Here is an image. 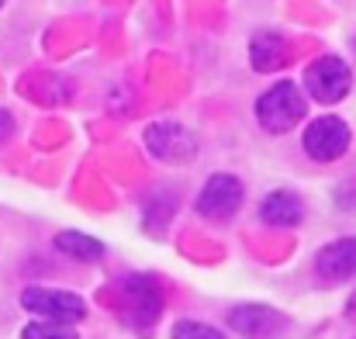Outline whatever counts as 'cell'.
<instances>
[{"label":"cell","instance_id":"obj_1","mask_svg":"<svg viewBox=\"0 0 356 339\" xmlns=\"http://www.w3.org/2000/svg\"><path fill=\"white\" fill-rule=\"evenodd\" d=\"M308 114V101H305V94L291 84V80H280L277 87H270L263 97H259V104H256V118H259V125L266 128V132H291L301 118Z\"/></svg>","mask_w":356,"mask_h":339},{"label":"cell","instance_id":"obj_2","mask_svg":"<svg viewBox=\"0 0 356 339\" xmlns=\"http://www.w3.org/2000/svg\"><path fill=\"white\" fill-rule=\"evenodd\" d=\"M350 84H353L350 66H346L339 56H322V59H315V63L308 66V73H305V87H308V94H312L318 104H336V101H343V97L350 94Z\"/></svg>","mask_w":356,"mask_h":339},{"label":"cell","instance_id":"obj_3","mask_svg":"<svg viewBox=\"0 0 356 339\" xmlns=\"http://www.w3.org/2000/svg\"><path fill=\"white\" fill-rule=\"evenodd\" d=\"M21 305L35 315H45L59 326H70V322H80L87 315V301L73 291H52V287H28L21 294Z\"/></svg>","mask_w":356,"mask_h":339},{"label":"cell","instance_id":"obj_4","mask_svg":"<svg viewBox=\"0 0 356 339\" xmlns=\"http://www.w3.org/2000/svg\"><path fill=\"white\" fill-rule=\"evenodd\" d=\"M346 149H350V125L343 118L325 114L305 128V152L308 156L329 163V159H339Z\"/></svg>","mask_w":356,"mask_h":339},{"label":"cell","instance_id":"obj_5","mask_svg":"<svg viewBox=\"0 0 356 339\" xmlns=\"http://www.w3.org/2000/svg\"><path fill=\"white\" fill-rule=\"evenodd\" d=\"M242 205V184L232 173H215L197 194V212L208 222H229Z\"/></svg>","mask_w":356,"mask_h":339},{"label":"cell","instance_id":"obj_6","mask_svg":"<svg viewBox=\"0 0 356 339\" xmlns=\"http://www.w3.org/2000/svg\"><path fill=\"white\" fill-rule=\"evenodd\" d=\"M315 274L325 284H343L356 274V239H336L315 256Z\"/></svg>","mask_w":356,"mask_h":339},{"label":"cell","instance_id":"obj_7","mask_svg":"<svg viewBox=\"0 0 356 339\" xmlns=\"http://www.w3.org/2000/svg\"><path fill=\"white\" fill-rule=\"evenodd\" d=\"M229 326L245 339H273L284 329V315H277L273 308H263V305H242L229 315Z\"/></svg>","mask_w":356,"mask_h":339},{"label":"cell","instance_id":"obj_8","mask_svg":"<svg viewBox=\"0 0 356 339\" xmlns=\"http://www.w3.org/2000/svg\"><path fill=\"white\" fill-rule=\"evenodd\" d=\"M145 142H149V149L159 159H187L194 152V139L180 125H166V128L163 125H152L149 135H145Z\"/></svg>","mask_w":356,"mask_h":339},{"label":"cell","instance_id":"obj_9","mask_svg":"<svg viewBox=\"0 0 356 339\" xmlns=\"http://www.w3.org/2000/svg\"><path fill=\"white\" fill-rule=\"evenodd\" d=\"M259 215H263L266 226L291 228V226H298V222L305 219V205H301V198L291 194V191H273V194L263 201Z\"/></svg>","mask_w":356,"mask_h":339},{"label":"cell","instance_id":"obj_10","mask_svg":"<svg viewBox=\"0 0 356 339\" xmlns=\"http://www.w3.org/2000/svg\"><path fill=\"white\" fill-rule=\"evenodd\" d=\"M128 305H135V322L138 326H152V319L159 315V291L152 284V277H131L128 281Z\"/></svg>","mask_w":356,"mask_h":339},{"label":"cell","instance_id":"obj_11","mask_svg":"<svg viewBox=\"0 0 356 339\" xmlns=\"http://www.w3.org/2000/svg\"><path fill=\"white\" fill-rule=\"evenodd\" d=\"M280 63H284V42H280V35H270V31L256 35L252 38V66L259 73H270Z\"/></svg>","mask_w":356,"mask_h":339},{"label":"cell","instance_id":"obj_12","mask_svg":"<svg viewBox=\"0 0 356 339\" xmlns=\"http://www.w3.org/2000/svg\"><path fill=\"white\" fill-rule=\"evenodd\" d=\"M56 249L70 253L73 260H101L104 256V246L94 235H83V232H59L56 235Z\"/></svg>","mask_w":356,"mask_h":339},{"label":"cell","instance_id":"obj_13","mask_svg":"<svg viewBox=\"0 0 356 339\" xmlns=\"http://www.w3.org/2000/svg\"><path fill=\"white\" fill-rule=\"evenodd\" d=\"M21 339H80L73 333V326H59V322H31Z\"/></svg>","mask_w":356,"mask_h":339},{"label":"cell","instance_id":"obj_14","mask_svg":"<svg viewBox=\"0 0 356 339\" xmlns=\"http://www.w3.org/2000/svg\"><path fill=\"white\" fill-rule=\"evenodd\" d=\"M173 339H225V333L215 326H204V322H177Z\"/></svg>","mask_w":356,"mask_h":339},{"label":"cell","instance_id":"obj_15","mask_svg":"<svg viewBox=\"0 0 356 339\" xmlns=\"http://www.w3.org/2000/svg\"><path fill=\"white\" fill-rule=\"evenodd\" d=\"M10 128H14V118H10V114L0 108V142H3V139L10 135Z\"/></svg>","mask_w":356,"mask_h":339},{"label":"cell","instance_id":"obj_16","mask_svg":"<svg viewBox=\"0 0 356 339\" xmlns=\"http://www.w3.org/2000/svg\"><path fill=\"white\" fill-rule=\"evenodd\" d=\"M346 312H350V315H353V319H356V294H353V298H350V305H346Z\"/></svg>","mask_w":356,"mask_h":339}]
</instances>
